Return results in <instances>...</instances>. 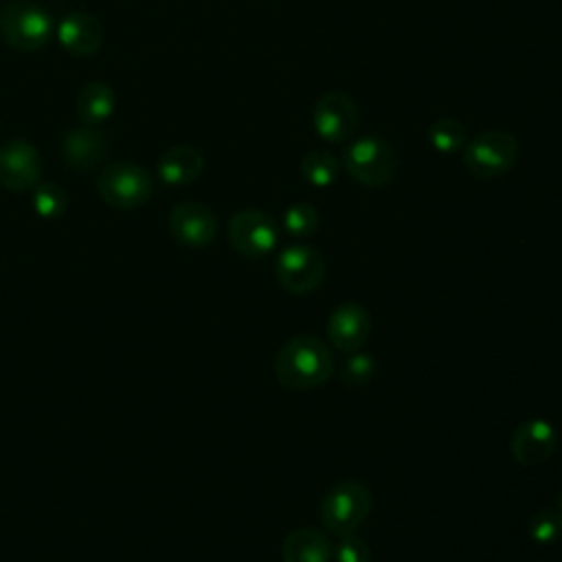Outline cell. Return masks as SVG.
<instances>
[{
	"instance_id": "cell-13",
	"label": "cell",
	"mask_w": 562,
	"mask_h": 562,
	"mask_svg": "<svg viewBox=\"0 0 562 562\" xmlns=\"http://www.w3.org/2000/svg\"><path fill=\"white\" fill-rule=\"evenodd\" d=\"M371 334V316L360 303L338 305L327 321V340L345 353L362 349Z\"/></svg>"
},
{
	"instance_id": "cell-19",
	"label": "cell",
	"mask_w": 562,
	"mask_h": 562,
	"mask_svg": "<svg viewBox=\"0 0 562 562\" xmlns=\"http://www.w3.org/2000/svg\"><path fill=\"white\" fill-rule=\"evenodd\" d=\"M340 173V160L323 149L307 151L301 160V176L307 180L312 187H329L336 182Z\"/></svg>"
},
{
	"instance_id": "cell-9",
	"label": "cell",
	"mask_w": 562,
	"mask_h": 562,
	"mask_svg": "<svg viewBox=\"0 0 562 562\" xmlns=\"http://www.w3.org/2000/svg\"><path fill=\"white\" fill-rule=\"evenodd\" d=\"M42 178V158L26 138H9L0 145V184L9 191H33Z\"/></svg>"
},
{
	"instance_id": "cell-6",
	"label": "cell",
	"mask_w": 562,
	"mask_h": 562,
	"mask_svg": "<svg viewBox=\"0 0 562 562\" xmlns=\"http://www.w3.org/2000/svg\"><path fill=\"white\" fill-rule=\"evenodd\" d=\"M518 158V143L509 132L490 130L463 147V165L476 178H498L507 173Z\"/></svg>"
},
{
	"instance_id": "cell-2",
	"label": "cell",
	"mask_w": 562,
	"mask_h": 562,
	"mask_svg": "<svg viewBox=\"0 0 562 562\" xmlns=\"http://www.w3.org/2000/svg\"><path fill=\"white\" fill-rule=\"evenodd\" d=\"M55 33L50 13L31 0H9L0 9V35L2 40L22 53H35L44 48Z\"/></svg>"
},
{
	"instance_id": "cell-18",
	"label": "cell",
	"mask_w": 562,
	"mask_h": 562,
	"mask_svg": "<svg viewBox=\"0 0 562 562\" xmlns=\"http://www.w3.org/2000/svg\"><path fill=\"white\" fill-rule=\"evenodd\" d=\"M114 108H116L114 90L103 81H88L86 86H81L75 99L77 116L86 125H94V127L105 123L112 116Z\"/></svg>"
},
{
	"instance_id": "cell-25",
	"label": "cell",
	"mask_w": 562,
	"mask_h": 562,
	"mask_svg": "<svg viewBox=\"0 0 562 562\" xmlns=\"http://www.w3.org/2000/svg\"><path fill=\"white\" fill-rule=\"evenodd\" d=\"M334 560L336 562H369L371 551H369V544L360 536L347 533V536H340V540L334 549Z\"/></svg>"
},
{
	"instance_id": "cell-10",
	"label": "cell",
	"mask_w": 562,
	"mask_h": 562,
	"mask_svg": "<svg viewBox=\"0 0 562 562\" xmlns=\"http://www.w3.org/2000/svg\"><path fill=\"white\" fill-rule=\"evenodd\" d=\"M314 130L327 143H345L358 127V108L347 92H325L314 105Z\"/></svg>"
},
{
	"instance_id": "cell-17",
	"label": "cell",
	"mask_w": 562,
	"mask_h": 562,
	"mask_svg": "<svg viewBox=\"0 0 562 562\" xmlns=\"http://www.w3.org/2000/svg\"><path fill=\"white\" fill-rule=\"evenodd\" d=\"M281 558L283 562H329L334 558V549L323 531L303 527L285 536Z\"/></svg>"
},
{
	"instance_id": "cell-16",
	"label": "cell",
	"mask_w": 562,
	"mask_h": 562,
	"mask_svg": "<svg viewBox=\"0 0 562 562\" xmlns=\"http://www.w3.org/2000/svg\"><path fill=\"white\" fill-rule=\"evenodd\" d=\"M202 169H204V156L191 145H176L167 149L156 162L158 178L171 187H182L193 182L195 178H200Z\"/></svg>"
},
{
	"instance_id": "cell-12",
	"label": "cell",
	"mask_w": 562,
	"mask_h": 562,
	"mask_svg": "<svg viewBox=\"0 0 562 562\" xmlns=\"http://www.w3.org/2000/svg\"><path fill=\"white\" fill-rule=\"evenodd\" d=\"M555 443H558L555 426L547 419H527V422H522L509 439V448H512L514 459L520 465H527V468L542 465L553 454Z\"/></svg>"
},
{
	"instance_id": "cell-4",
	"label": "cell",
	"mask_w": 562,
	"mask_h": 562,
	"mask_svg": "<svg viewBox=\"0 0 562 562\" xmlns=\"http://www.w3.org/2000/svg\"><path fill=\"white\" fill-rule=\"evenodd\" d=\"M342 169L364 187H384L395 178L397 154L380 136H362L347 145Z\"/></svg>"
},
{
	"instance_id": "cell-5",
	"label": "cell",
	"mask_w": 562,
	"mask_h": 562,
	"mask_svg": "<svg viewBox=\"0 0 562 562\" xmlns=\"http://www.w3.org/2000/svg\"><path fill=\"white\" fill-rule=\"evenodd\" d=\"M371 512V492L360 481H340L321 501V520L334 536L356 533Z\"/></svg>"
},
{
	"instance_id": "cell-23",
	"label": "cell",
	"mask_w": 562,
	"mask_h": 562,
	"mask_svg": "<svg viewBox=\"0 0 562 562\" xmlns=\"http://www.w3.org/2000/svg\"><path fill=\"white\" fill-rule=\"evenodd\" d=\"M529 536L533 542L551 544L562 538V514L558 509H540L529 518Z\"/></svg>"
},
{
	"instance_id": "cell-22",
	"label": "cell",
	"mask_w": 562,
	"mask_h": 562,
	"mask_svg": "<svg viewBox=\"0 0 562 562\" xmlns=\"http://www.w3.org/2000/svg\"><path fill=\"white\" fill-rule=\"evenodd\" d=\"M318 211L314 204H307V202H299V204H292L285 209L283 213V228L292 235V237H310L316 233L318 228Z\"/></svg>"
},
{
	"instance_id": "cell-21",
	"label": "cell",
	"mask_w": 562,
	"mask_h": 562,
	"mask_svg": "<svg viewBox=\"0 0 562 562\" xmlns=\"http://www.w3.org/2000/svg\"><path fill=\"white\" fill-rule=\"evenodd\" d=\"M31 204L40 217L55 220V217L64 215V211L68 206V195L57 182H44L33 189Z\"/></svg>"
},
{
	"instance_id": "cell-15",
	"label": "cell",
	"mask_w": 562,
	"mask_h": 562,
	"mask_svg": "<svg viewBox=\"0 0 562 562\" xmlns=\"http://www.w3.org/2000/svg\"><path fill=\"white\" fill-rule=\"evenodd\" d=\"M57 40L72 57H90L103 46V26L94 15L72 11L57 24Z\"/></svg>"
},
{
	"instance_id": "cell-1",
	"label": "cell",
	"mask_w": 562,
	"mask_h": 562,
	"mask_svg": "<svg viewBox=\"0 0 562 562\" xmlns=\"http://www.w3.org/2000/svg\"><path fill=\"white\" fill-rule=\"evenodd\" d=\"M334 373V353L316 336H294L277 353L274 375L279 384L294 391L316 389Z\"/></svg>"
},
{
	"instance_id": "cell-14",
	"label": "cell",
	"mask_w": 562,
	"mask_h": 562,
	"mask_svg": "<svg viewBox=\"0 0 562 562\" xmlns=\"http://www.w3.org/2000/svg\"><path fill=\"white\" fill-rule=\"evenodd\" d=\"M108 156V136L94 125L75 127L61 138V158L77 171H88L101 165Z\"/></svg>"
},
{
	"instance_id": "cell-3",
	"label": "cell",
	"mask_w": 562,
	"mask_h": 562,
	"mask_svg": "<svg viewBox=\"0 0 562 562\" xmlns=\"http://www.w3.org/2000/svg\"><path fill=\"white\" fill-rule=\"evenodd\" d=\"M97 191L101 200L114 209L130 211L143 206L154 193L151 173L130 160H116L97 176Z\"/></svg>"
},
{
	"instance_id": "cell-26",
	"label": "cell",
	"mask_w": 562,
	"mask_h": 562,
	"mask_svg": "<svg viewBox=\"0 0 562 562\" xmlns=\"http://www.w3.org/2000/svg\"><path fill=\"white\" fill-rule=\"evenodd\" d=\"M555 509L562 514V492H560V496H558V505H555Z\"/></svg>"
},
{
	"instance_id": "cell-8",
	"label": "cell",
	"mask_w": 562,
	"mask_h": 562,
	"mask_svg": "<svg viewBox=\"0 0 562 562\" xmlns=\"http://www.w3.org/2000/svg\"><path fill=\"white\" fill-rule=\"evenodd\" d=\"M228 241L239 255L261 259L277 248L279 226L266 211L244 209L228 220Z\"/></svg>"
},
{
	"instance_id": "cell-20",
	"label": "cell",
	"mask_w": 562,
	"mask_h": 562,
	"mask_svg": "<svg viewBox=\"0 0 562 562\" xmlns=\"http://www.w3.org/2000/svg\"><path fill=\"white\" fill-rule=\"evenodd\" d=\"M428 138H430V145L441 154H454L463 149L468 143L465 127L454 119H437L428 127Z\"/></svg>"
},
{
	"instance_id": "cell-11",
	"label": "cell",
	"mask_w": 562,
	"mask_h": 562,
	"mask_svg": "<svg viewBox=\"0 0 562 562\" xmlns=\"http://www.w3.org/2000/svg\"><path fill=\"white\" fill-rule=\"evenodd\" d=\"M169 231L187 248H204L215 239V213L202 202H180L169 211Z\"/></svg>"
},
{
	"instance_id": "cell-24",
	"label": "cell",
	"mask_w": 562,
	"mask_h": 562,
	"mask_svg": "<svg viewBox=\"0 0 562 562\" xmlns=\"http://www.w3.org/2000/svg\"><path fill=\"white\" fill-rule=\"evenodd\" d=\"M375 373V360L373 356L364 353V351H353L349 353V358L342 362L340 367V380L347 386H360L367 384Z\"/></svg>"
},
{
	"instance_id": "cell-7",
	"label": "cell",
	"mask_w": 562,
	"mask_h": 562,
	"mask_svg": "<svg viewBox=\"0 0 562 562\" xmlns=\"http://www.w3.org/2000/svg\"><path fill=\"white\" fill-rule=\"evenodd\" d=\"M274 274L283 290L292 294H312L325 281V259L312 246L292 244L279 252Z\"/></svg>"
}]
</instances>
